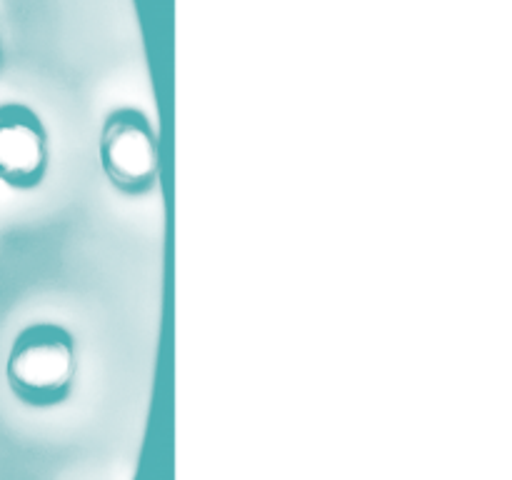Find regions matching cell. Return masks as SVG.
I'll list each match as a JSON object with an SVG mask.
<instances>
[{"label":"cell","mask_w":512,"mask_h":480,"mask_svg":"<svg viewBox=\"0 0 512 480\" xmlns=\"http://www.w3.org/2000/svg\"><path fill=\"white\" fill-rule=\"evenodd\" d=\"M75 370L73 335L53 323L25 328L15 338L5 365L10 390L28 405L63 403L73 388Z\"/></svg>","instance_id":"6da1fadb"},{"label":"cell","mask_w":512,"mask_h":480,"mask_svg":"<svg viewBox=\"0 0 512 480\" xmlns=\"http://www.w3.org/2000/svg\"><path fill=\"white\" fill-rule=\"evenodd\" d=\"M100 163L118 188L138 193L158 175V138L140 110L120 108L108 115L100 133Z\"/></svg>","instance_id":"7a4b0ae2"},{"label":"cell","mask_w":512,"mask_h":480,"mask_svg":"<svg viewBox=\"0 0 512 480\" xmlns=\"http://www.w3.org/2000/svg\"><path fill=\"white\" fill-rule=\"evenodd\" d=\"M48 165V135L38 115L20 103L0 105V180L38 185Z\"/></svg>","instance_id":"3957f363"}]
</instances>
